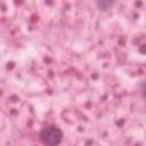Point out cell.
Segmentation results:
<instances>
[{
    "label": "cell",
    "mask_w": 146,
    "mask_h": 146,
    "mask_svg": "<svg viewBox=\"0 0 146 146\" xmlns=\"http://www.w3.org/2000/svg\"><path fill=\"white\" fill-rule=\"evenodd\" d=\"M39 138L44 146H58L63 139V131L56 125H46L40 130Z\"/></svg>",
    "instance_id": "obj_1"
},
{
    "label": "cell",
    "mask_w": 146,
    "mask_h": 146,
    "mask_svg": "<svg viewBox=\"0 0 146 146\" xmlns=\"http://www.w3.org/2000/svg\"><path fill=\"white\" fill-rule=\"evenodd\" d=\"M112 5H114L113 1H97L96 2V6L99 10H107L111 8Z\"/></svg>",
    "instance_id": "obj_2"
}]
</instances>
